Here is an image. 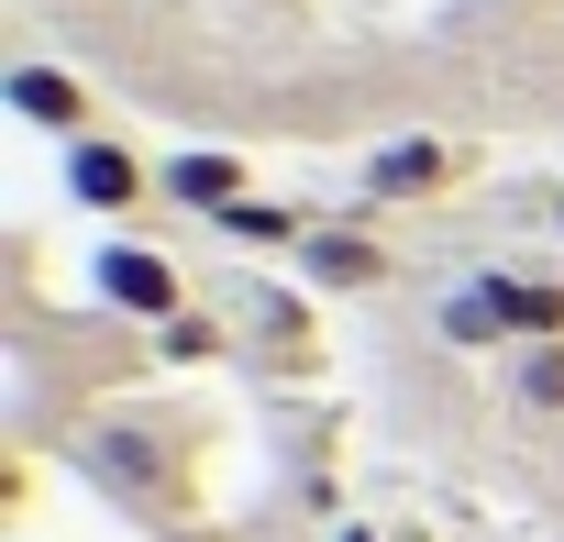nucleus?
<instances>
[{"label":"nucleus","mask_w":564,"mask_h":542,"mask_svg":"<svg viewBox=\"0 0 564 542\" xmlns=\"http://www.w3.org/2000/svg\"><path fill=\"white\" fill-rule=\"evenodd\" d=\"M465 144L454 133H399V144H377L366 166H355V210H421V199H443V188H465Z\"/></svg>","instance_id":"1"},{"label":"nucleus","mask_w":564,"mask_h":542,"mask_svg":"<svg viewBox=\"0 0 564 542\" xmlns=\"http://www.w3.org/2000/svg\"><path fill=\"white\" fill-rule=\"evenodd\" d=\"M89 300L155 333V322H177V311H188V278H177V254H155V243H133V232H111V243L89 254Z\"/></svg>","instance_id":"2"},{"label":"nucleus","mask_w":564,"mask_h":542,"mask_svg":"<svg viewBox=\"0 0 564 542\" xmlns=\"http://www.w3.org/2000/svg\"><path fill=\"white\" fill-rule=\"evenodd\" d=\"M67 199L100 210V221H133V210L166 199V188H155V166H144L122 133H78V144H67Z\"/></svg>","instance_id":"3"},{"label":"nucleus","mask_w":564,"mask_h":542,"mask_svg":"<svg viewBox=\"0 0 564 542\" xmlns=\"http://www.w3.org/2000/svg\"><path fill=\"white\" fill-rule=\"evenodd\" d=\"M300 278H311L322 300H366V289H388V278H399V254H388L366 221H322V232L300 243Z\"/></svg>","instance_id":"4"},{"label":"nucleus","mask_w":564,"mask_h":542,"mask_svg":"<svg viewBox=\"0 0 564 542\" xmlns=\"http://www.w3.org/2000/svg\"><path fill=\"white\" fill-rule=\"evenodd\" d=\"M155 188H166L177 210H199V221H221L232 199H254V166H243L232 144H177V155L155 166Z\"/></svg>","instance_id":"5"},{"label":"nucleus","mask_w":564,"mask_h":542,"mask_svg":"<svg viewBox=\"0 0 564 542\" xmlns=\"http://www.w3.org/2000/svg\"><path fill=\"white\" fill-rule=\"evenodd\" d=\"M0 89H12V111L34 122V133H100V111H89V78H67V67H45V56H23L12 78H0Z\"/></svg>","instance_id":"6"},{"label":"nucleus","mask_w":564,"mask_h":542,"mask_svg":"<svg viewBox=\"0 0 564 542\" xmlns=\"http://www.w3.org/2000/svg\"><path fill=\"white\" fill-rule=\"evenodd\" d=\"M89 476L122 487V498H155V487H166V432H155V421H100V432H89Z\"/></svg>","instance_id":"7"},{"label":"nucleus","mask_w":564,"mask_h":542,"mask_svg":"<svg viewBox=\"0 0 564 542\" xmlns=\"http://www.w3.org/2000/svg\"><path fill=\"white\" fill-rule=\"evenodd\" d=\"M509 344H564V278H531V265H476Z\"/></svg>","instance_id":"8"},{"label":"nucleus","mask_w":564,"mask_h":542,"mask_svg":"<svg viewBox=\"0 0 564 542\" xmlns=\"http://www.w3.org/2000/svg\"><path fill=\"white\" fill-rule=\"evenodd\" d=\"M432 333H443L454 355H520V344H509V322H498V300H487V278L443 289V300H432Z\"/></svg>","instance_id":"9"},{"label":"nucleus","mask_w":564,"mask_h":542,"mask_svg":"<svg viewBox=\"0 0 564 542\" xmlns=\"http://www.w3.org/2000/svg\"><path fill=\"white\" fill-rule=\"evenodd\" d=\"M509 410L520 421H564V344H520L509 355Z\"/></svg>","instance_id":"10"},{"label":"nucleus","mask_w":564,"mask_h":542,"mask_svg":"<svg viewBox=\"0 0 564 542\" xmlns=\"http://www.w3.org/2000/svg\"><path fill=\"white\" fill-rule=\"evenodd\" d=\"M155 355H166V366H221V355H232V333H221V311H199V300H188L177 322H155Z\"/></svg>","instance_id":"11"},{"label":"nucleus","mask_w":564,"mask_h":542,"mask_svg":"<svg viewBox=\"0 0 564 542\" xmlns=\"http://www.w3.org/2000/svg\"><path fill=\"white\" fill-rule=\"evenodd\" d=\"M333 542H388V531L377 520H333Z\"/></svg>","instance_id":"12"},{"label":"nucleus","mask_w":564,"mask_h":542,"mask_svg":"<svg viewBox=\"0 0 564 542\" xmlns=\"http://www.w3.org/2000/svg\"><path fill=\"white\" fill-rule=\"evenodd\" d=\"M553 221H564V210H553Z\"/></svg>","instance_id":"13"}]
</instances>
